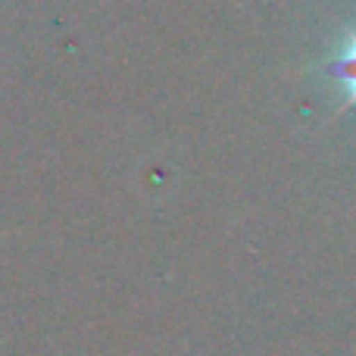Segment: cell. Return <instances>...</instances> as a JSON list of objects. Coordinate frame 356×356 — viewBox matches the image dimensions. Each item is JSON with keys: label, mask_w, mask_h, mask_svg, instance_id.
<instances>
[{"label": "cell", "mask_w": 356, "mask_h": 356, "mask_svg": "<svg viewBox=\"0 0 356 356\" xmlns=\"http://www.w3.org/2000/svg\"><path fill=\"white\" fill-rule=\"evenodd\" d=\"M341 72H344V79L350 81V88H353V97H356V41H353V47L347 50L344 63H341Z\"/></svg>", "instance_id": "1"}]
</instances>
